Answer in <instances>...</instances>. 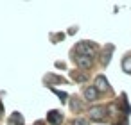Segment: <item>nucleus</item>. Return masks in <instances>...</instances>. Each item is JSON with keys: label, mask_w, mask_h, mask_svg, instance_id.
Returning <instances> with one entry per match:
<instances>
[{"label": "nucleus", "mask_w": 131, "mask_h": 125, "mask_svg": "<svg viewBox=\"0 0 131 125\" xmlns=\"http://www.w3.org/2000/svg\"><path fill=\"white\" fill-rule=\"evenodd\" d=\"M95 89L99 91V93H104V91H108L110 89V82H108V79L104 77V75H97L95 77Z\"/></svg>", "instance_id": "3"}, {"label": "nucleus", "mask_w": 131, "mask_h": 125, "mask_svg": "<svg viewBox=\"0 0 131 125\" xmlns=\"http://www.w3.org/2000/svg\"><path fill=\"white\" fill-rule=\"evenodd\" d=\"M74 59H75L77 66L83 68V70H90V68L93 66V59H92V57H86V55H75Z\"/></svg>", "instance_id": "4"}, {"label": "nucleus", "mask_w": 131, "mask_h": 125, "mask_svg": "<svg viewBox=\"0 0 131 125\" xmlns=\"http://www.w3.org/2000/svg\"><path fill=\"white\" fill-rule=\"evenodd\" d=\"M88 114H90L92 120H95V121H102V120L108 116V107H104V105H93V107L88 109Z\"/></svg>", "instance_id": "2"}, {"label": "nucleus", "mask_w": 131, "mask_h": 125, "mask_svg": "<svg viewBox=\"0 0 131 125\" xmlns=\"http://www.w3.org/2000/svg\"><path fill=\"white\" fill-rule=\"evenodd\" d=\"M97 96H99V91L95 89V86H88V88H84V98H86L88 102L97 100Z\"/></svg>", "instance_id": "6"}, {"label": "nucleus", "mask_w": 131, "mask_h": 125, "mask_svg": "<svg viewBox=\"0 0 131 125\" xmlns=\"http://www.w3.org/2000/svg\"><path fill=\"white\" fill-rule=\"evenodd\" d=\"M72 109H79V102H75V98H74V102H72Z\"/></svg>", "instance_id": "13"}, {"label": "nucleus", "mask_w": 131, "mask_h": 125, "mask_svg": "<svg viewBox=\"0 0 131 125\" xmlns=\"http://www.w3.org/2000/svg\"><path fill=\"white\" fill-rule=\"evenodd\" d=\"M0 109H2V105H0Z\"/></svg>", "instance_id": "14"}, {"label": "nucleus", "mask_w": 131, "mask_h": 125, "mask_svg": "<svg viewBox=\"0 0 131 125\" xmlns=\"http://www.w3.org/2000/svg\"><path fill=\"white\" fill-rule=\"evenodd\" d=\"M47 121L50 123V125H61L63 123V114L59 113V111H49V114H47Z\"/></svg>", "instance_id": "5"}, {"label": "nucleus", "mask_w": 131, "mask_h": 125, "mask_svg": "<svg viewBox=\"0 0 131 125\" xmlns=\"http://www.w3.org/2000/svg\"><path fill=\"white\" fill-rule=\"evenodd\" d=\"M9 125H22V116H20V113H13V114H11Z\"/></svg>", "instance_id": "9"}, {"label": "nucleus", "mask_w": 131, "mask_h": 125, "mask_svg": "<svg viewBox=\"0 0 131 125\" xmlns=\"http://www.w3.org/2000/svg\"><path fill=\"white\" fill-rule=\"evenodd\" d=\"M72 79L77 82H84L86 80V73H79V72H72Z\"/></svg>", "instance_id": "10"}, {"label": "nucleus", "mask_w": 131, "mask_h": 125, "mask_svg": "<svg viewBox=\"0 0 131 125\" xmlns=\"http://www.w3.org/2000/svg\"><path fill=\"white\" fill-rule=\"evenodd\" d=\"M122 70L126 73H131V55H126L122 59Z\"/></svg>", "instance_id": "8"}, {"label": "nucleus", "mask_w": 131, "mask_h": 125, "mask_svg": "<svg viewBox=\"0 0 131 125\" xmlns=\"http://www.w3.org/2000/svg\"><path fill=\"white\" fill-rule=\"evenodd\" d=\"M95 54H97V47L92 41H79L75 45V55H86V57L93 59Z\"/></svg>", "instance_id": "1"}, {"label": "nucleus", "mask_w": 131, "mask_h": 125, "mask_svg": "<svg viewBox=\"0 0 131 125\" xmlns=\"http://www.w3.org/2000/svg\"><path fill=\"white\" fill-rule=\"evenodd\" d=\"M111 52H113V47H111V45L106 47V50L102 52V59H101L102 64H108V63H110V55H111Z\"/></svg>", "instance_id": "7"}, {"label": "nucleus", "mask_w": 131, "mask_h": 125, "mask_svg": "<svg viewBox=\"0 0 131 125\" xmlns=\"http://www.w3.org/2000/svg\"><path fill=\"white\" fill-rule=\"evenodd\" d=\"M72 125H90V121H88L86 118H75V120L72 121Z\"/></svg>", "instance_id": "11"}, {"label": "nucleus", "mask_w": 131, "mask_h": 125, "mask_svg": "<svg viewBox=\"0 0 131 125\" xmlns=\"http://www.w3.org/2000/svg\"><path fill=\"white\" fill-rule=\"evenodd\" d=\"M52 91H54V93H56V95H58V96L61 98V102H67V98H68V95H67L65 91H58V89H54V88H52Z\"/></svg>", "instance_id": "12"}]
</instances>
